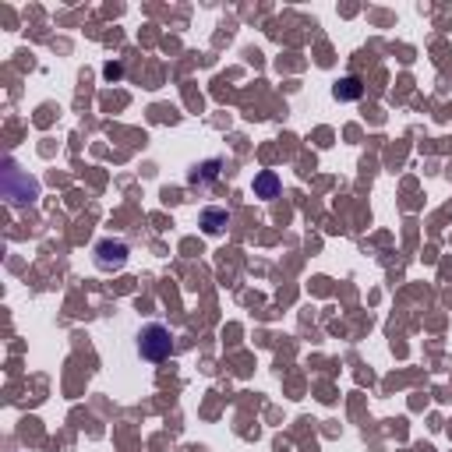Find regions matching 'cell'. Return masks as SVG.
I'll use <instances>...</instances> for the list:
<instances>
[{"instance_id": "6da1fadb", "label": "cell", "mask_w": 452, "mask_h": 452, "mask_svg": "<svg viewBox=\"0 0 452 452\" xmlns=\"http://www.w3.org/2000/svg\"><path fill=\"white\" fill-rule=\"evenodd\" d=\"M138 353H142L145 360H166V357L173 353V336H170V329L159 325V322L145 325V329L138 332Z\"/></svg>"}, {"instance_id": "7a4b0ae2", "label": "cell", "mask_w": 452, "mask_h": 452, "mask_svg": "<svg viewBox=\"0 0 452 452\" xmlns=\"http://www.w3.org/2000/svg\"><path fill=\"white\" fill-rule=\"evenodd\" d=\"M124 262H127V244H124V241H99V244H96V265H99L103 272L120 269Z\"/></svg>"}, {"instance_id": "3957f363", "label": "cell", "mask_w": 452, "mask_h": 452, "mask_svg": "<svg viewBox=\"0 0 452 452\" xmlns=\"http://www.w3.org/2000/svg\"><path fill=\"white\" fill-rule=\"evenodd\" d=\"M4 191H8V198H11L15 205H25V201H32V198H36V184H32L29 177H22L15 166L8 170V184H4Z\"/></svg>"}, {"instance_id": "277c9868", "label": "cell", "mask_w": 452, "mask_h": 452, "mask_svg": "<svg viewBox=\"0 0 452 452\" xmlns=\"http://www.w3.org/2000/svg\"><path fill=\"white\" fill-rule=\"evenodd\" d=\"M201 226H205L208 237H215V234H222L226 226H230V212L226 208H205L201 212Z\"/></svg>"}, {"instance_id": "5b68a950", "label": "cell", "mask_w": 452, "mask_h": 452, "mask_svg": "<svg viewBox=\"0 0 452 452\" xmlns=\"http://www.w3.org/2000/svg\"><path fill=\"white\" fill-rule=\"evenodd\" d=\"M255 194H258V198H276V194H280V177H276L272 170H262V173L255 177Z\"/></svg>"}, {"instance_id": "8992f818", "label": "cell", "mask_w": 452, "mask_h": 452, "mask_svg": "<svg viewBox=\"0 0 452 452\" xmlns=\"http://www.w3.org/2000/svg\"><path fill=\"white\" fill-rule=\"evenodd\" d=\"M219 177V159H208V163H201V166H194V173L187 177L191 184H205V180H215Z\"/></svg>"}, {"instance_id": "52a82bcc", "label": "cell", "mask_w": 452, "mask_h": 452, "mask_svg": "<svg viewBox=\"0 0 452 452\" xmlns=\"http://www.w3.org/2000/svg\"><path fill=\"white\" fill-rule=\"evenodd\" d=\"M360 78H343L339 85H336V99H360Z\"/></svg>"}]
</instances>
